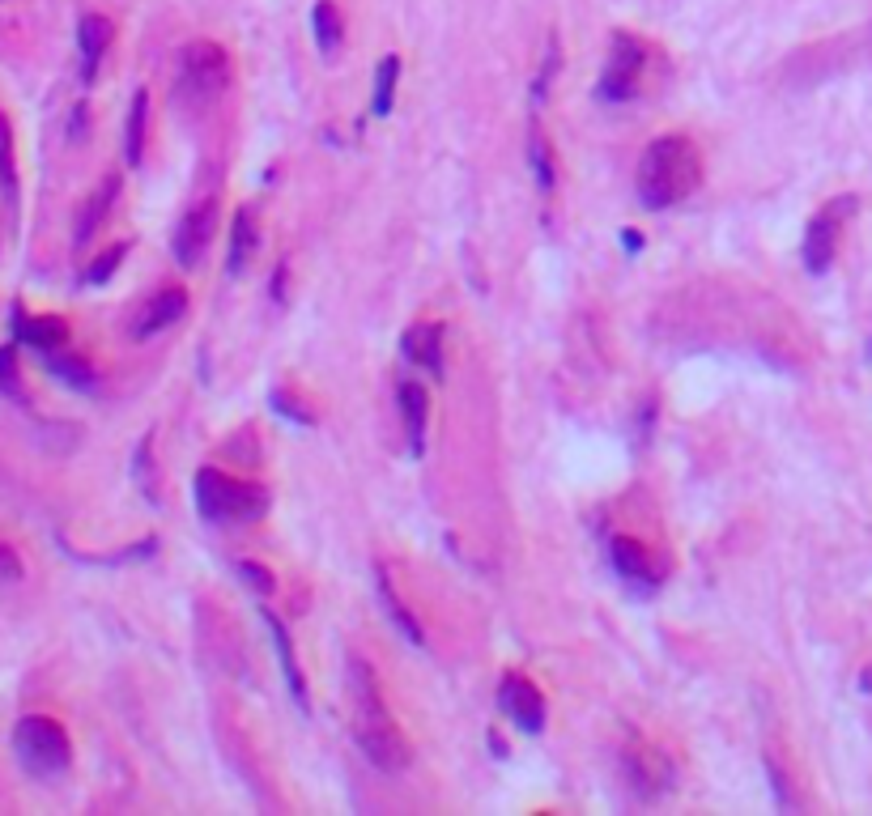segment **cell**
<instances>
[{"mask_svg":"<svg viewBox=\"0 0 872 816\" xmlns=\"http://www.w3.org/2000/svg\"><path fill=\"white\" fill-rule=\"evenodd\" d=\"M379 600H383V608H388V617H392V625L405 634L413 646H426V634H422V625H417V617L405 608V600H396V591H392V574H388V566H379Z\"/></svg>","mask_w":872,"mask_h":816,"instance_id":"18","label":"cell"},{"mask_svg":"<svg viewBox=\"0 0 872 816\" xmlns=\"http://www.w3.org/2000/svg\"><path fill=\"white\" fill-rule=\"evenodd\" d=\"M115 192H120V179H107V183H103V192H94V196L86 200V213H81V221H77V247H86L90 238H94V230L103 226L107 204L115 200Z\"/></svg>","mask_w":872,"mask_h":816,"instance_id":"22","label":"cell"},{"mask_svg":"<svg viewBox=\"0 0 872 816\" xmlns=\"http://www.w3.org/2000/svg\"><path fill=\"white\" fill-rule=\"evenodd\" d=\"M851 209V200H830V209H821L809 230H804V268L809 272H826L834 264L838 251V230H843V213Z\"/></svg>","mask_w":872,"mask_h":816,"instance_id":"8","label":"cell"},{"mask_svg":"<svg viewBox=\"0 0 872 816\" xmlns=\"http://www.w3.org/2000/svg\"><path fill=\"white\" fill-rule=\"evenodd\" d=\"M643 64H647V51L634 34L617 30L613 34V51H609V64H605V77H600L596 94L605 102H626L639 94V81H643Z\"/></svg>","mask_w":872,"mask_h":816,"instance_id":"5","label":"cell"},{"mask_svg":"<svg viewBox=\"0 0 872 816\" xmlns=\"http://www.w3.org/2000/svg\"><path fill=\"white\" fill-rule=\"evenodd\" d=\"M18 578H22V557L9 544H0V583H18Z\"/></svg>","mask_w":872,"mask_h":816,"instance_id":"30","label":"cell"},{"mask_svg":"<svg viewBox=\"0 0 872 816\" xmlns=\"http://www.w3.org/2000/svg\"><path fill=\"white\" fill-rule=\"evenodd\" d=\"M0 183L13 187V136H9L5 115H0Z\"/></svg>","mask_w":872,"mask_h":816,"instance_id":"29","label":"cell"},{"mask_svg":"<svg viewBox=\"0 0 872 816\" xmlns=\"http://www.w3.org/2000/svg\"><path fill=\"white\" fill-rule=\"evenodd\" d=\"M239 574L247 578V587H251V591H260V595H273V591H277L273 570L260 566V561H239Z\"/></svg>","mask_w":872,"mask_h":816,"instance_id":"28","label":"cell"},{"mask_svg":"<svg viewBox=\"0 0 872 816\" xmlns=\"http://www.w3.org/2000/svg\"><path fill=\"white\" fill-rule=\"evenodd\" d=\"M532 170H536V183H541V192H549L553 187V149L541 132L532 136Z\"/></svg>","mask_w":872,"mask_h":816,"instance_id":"26","label":"cell"},{"mask_svg":"<svg viewBox=\"0 0 872 816\" xmlns=\"http://www.w3.org/2000/svg\"><path fill=\"white\" fill-rule=\"evenodd\" d=\"M702 183V158L690 136H660L651 141L639 162V196L647 209H668L685 196H694Z\"/></svg>","mask_w":872,"mask_h":816,"instance_id":"2","label":"cell"},{"mask_svg":"<svg viewBox=\"0 0 872 816\" xmlns=\"http://www.w3.org/2000/svg\"><path fill=\"white\" fill-rule=\"evenodd\" d=\"M111 22L103 13H86L81 17V26H77V43H81V60H86V77H94L98 73V64H103V56H107V47H111Z\"/></svg>","mask_w":872,"mask_h":816,"instance_id":"16","label":"cell"},{"mask_svg":"<svg viewBox=\"0 0 872 816\" xmlns=\"http://www.w3.org/2000/svg\"><path fill=\"white\" fill-rule=\"evenodd\" d=\"M124 255H128V243H115V247H107L98 260L90 264V272H86V281L90 285H103V281H111V272L124 264Z\"/></svg>","mask_w":872,"mask_h":816,"instance_id":"25","label":"cell"},{"mask_svg":"<svg viewBox=\"0 0 872 816\" xmlns=\"http://www.w3.org/2000/svg\"><path fill=\"white\" fill-rule=\"evenodd\" d=\"M132 472H137V481L145 489V498H158V485H154V447H149V438H141L137 447V464H132Z\"/></svg>","mask_w":872,"mask_h":816,"instance_id":"27","label":"cell"},{"mask_svg":"<svg viewBox=\"0 0 872 816\" xmlns=\"http://www.w3.org/2000/svg\"><path fill=\"white\" fill-rule=\"evenodd\" d=\"M183 311H188V294H183L179 285H166V289H158V294L141 306V319H137V328H132V336L145 340V336H154V332H166L171 323L183 319Z\"/></svg>","mask_w":872,"mask_h":816,"instance_id":"10","label":"cell"},{"mask_svg":"<svg viewBox=\"0 0 872 816\" xmlns=\"http://www.w3.org/2000/svg\"><path fill=\"white\" fill-rule=\"evenodd\" d=\"M396 404H400V421H405V434H409V447L413 455L426 451V421H430V396L417 379H400L396 387Z\"/></svg>","mask_w":872,"mask_h":816,"instance_id":"11","label":"cell"},{"mask_svg":"<svg viewBox=\"0 0 872 816\" xmlns=\"http://www.w3.org/2000/svg\"><path fill=\"white\" fill-rule=\"evenodd\" d=\"M498 706L515 727H524L528 736H536V731L545 727V697L528 676H519V672L502 676L498 680Z\"/></svg>","mask_w":872,"mask_h":816,"instance_id":"7","label":"cell"},{"mask_svg":"<svg viewBox=\"0 0 872 816\" xmlns=\"http://www.w3.org/2000/svg\"><path fill=\"white\" fill-rule=\"evenodd\" d=\"M256 238H260L256 213L239 209V213H234V226H230V251H226V272H230V277H243V272H247L251 255H256Z\"/></svg>","mask_w":872,"mask_h":816,"instance_id":"15","label":"cell"},{"mask_svg":"<svg viewBox=\"0 0 872 816\" xmlns=\"http://www.w3.org/2000/svg\"><path fill=\"white\" fill-rule=\"evenodd\" d=\"M196 510L209 523H256L268 510V489L256 481H234V476L217 468H200L196 481Z\"/></svg>","mask_w":872,"mask_h":816,"instance_id":"3","label":"cell"},{"mask_svg":"<svg viewBox=\"0 0 872 816\" xmlns=\"http://www.w3.org/2000/svg\"><path fill=\"white\" fill-rule=\"evenodd\" d=\"M622 238H626V247H630V251H639V247H643V238H639V234H634V230H626Z\"/></svg>","mask_w":872,"mask_h":816,"instance_id":"32","label":"cell"},{"mask_svg":"<svg viewBox=\"0 0 872 816\" xmlns=\"http://www.w3.org/2000/svg\"><path fill=\"white\" fill-rule=\"evenodd\" d=\"M13 753H18L22 770H30L35 778H56V774L69 770L73 744H69V731L56 719H47V714H26V719L13 727Z\"/></svg>","mask_w":872,"mask_h":816,"instance_id":"4","label":"cell"},{"mask_svg":"<svg viewBox=\"0 0 872 816\" xmlns=\"http://www.w3.org/2000/svg\"><path fill=\"white\" fill-rule=\"evenodd\" d=\"M626 774H630V782H634V791H643V795L668 787V778H673L668 761L656 753V748H647V744L626 748Z\"/></svg>","mask_w":872,"mask_h":816,"instance_id":"14","label":"cell"},{"mask_svg":"<svg viewBox=\"0 0 872 816\" xmlns=\"http://www.w3.org/2000/svg\"><path fill=\"white\" fill-rule=\"evenodd\" d=\"M400 353L409 366H422L426 374H443V328L439 323H413L400 336Z\"/></svg>","mask_w":872,"mask_h":816,"instance_id":"12","label":"cell"},{"mask_svg":"<svg viewBox=\"0 0 872 816\" xmlns=\"http://www.w3.org/2000/svg\"><path fill=\"white\" fill-rule=\"evenodd\" d=\"M52 370L73 387H94V370H90V362H81V357H56L52 353Z\"/></svg>","mask_w":872,"mask_h":816,"instance_id":"24","label":"cell"},{"mask_svg":"<svg viewBox=\"0 0 872 816\" xmlns=\"http://www.w3.org/2000/svg\"><path fill=\"white\" fill-rule=\"evenodd\" d=\"M396 81H400V60L396 56H383L375 68V94H371V107L375 115H388L392 102H396Z\"/></svg>","mask_w":872,"mask_h":816,"instance_id":"23","label":"cell"},{"mask_svg":"<svg viewBox=\"0 0 872 816\" xmlns=\"http://www.w3.org/2000/svg\"><path fill=\"white\" fill-rule=\"evenodd\" d=\"M311 30H315V43H320L324 56H332V51L341 47V34H345V22L332 0H320V5L311 9Z\"/></svg>","mask_w":872,"mask_h":816,"instance_id":"21","label":"cell"},{"mask_svg":"<svg viewBox=\"0 0 872 816\" xmlns=\"http://www.w3.org/2000/svg\"><path fill=\"white\" fill-rule=\"evenodd\" d=\"M264 621H268V629H273V642H277V659H281L285 685H290L294 702L307 710V680H303V672H298V663H294V642H290V634H285V625L273 617V612H264Z\"/></svg>","mask_w":872,"mask_h":816,"instance_id":"19","label":"cell"},{"mask_svg":"<svg viewBox=\"0 0 872 816\" xmlns=\"http://www.w3.org/2000/svg\"><path fill=\"white\" fill-rule=\"evenodd\" d=\"M609 557H613V570L622 574V578H630V583H656L660 570H664L660 561H651L647 544L630 540V536H613Z\"/></svg>","mask_w":872,"mask_h":816,"instance_id":"13","label":"cell"},{"mask_svg":"<svg viewBox=\"0 0 872 816\" xmlns=\"http://www.w3.org/2000/svg\"><path fill=\"white\" fill-rule=\"evenodd\" d=\"M345 680H349V702H354V736H358V748L366 753V761L379 765V770H388V774L405 770L409 740H405V731L396 727L388 702H383L375 668L362 655H349Z\"/></svg>","mask_w":872,"mask_h":816,"instance_id":"1","label":"cell"},{"mask_svg":"<svg viewBox=\"0 0 872 816\" xmlns=\"http://www.w3.org/2000/svg\"><path fill=\"white\" fill-rule=\"evenodd\" d=\"M0 387L18 391V362H13V345L0 349Z\"/></svg>","mask_w":872,"mask_h":816,"instance_id":"31","label":"cell"},{"mask_svg":"<svg viewBox=\"0 0 872 816\" xmlns=\"http://www.w3.org/2000/svg\"><path fill=\"white\" fill-rule=\"evenodd\" d=\"M145 128H149V94L137 90V98L128 107V128H124V153L132 166H141L145 158Z\"/></svg>","mask_w":872,"mask_h":816,"instance_id":"20","label":"cell"},{"mask_svg":"<svg viewBox=\"0 0 872 816\" xmlns=\"http://www.w3.org/2000/svg\"><path fill=\"white\" fill-rule=\"evenodd\" d=\"M213 226H217V204L213 200H200L196 209L183 213V221L175 226V260L183 268L200 264V255H205L209 238H213Z\"/></svg>","mask_w":872,"mask_h":816,"instance_id":"9","label":"cell"},{"mask_svg":"<svg viewBox=\"0 0 872 816\" xmlns=\"http://www.w3.org/2000/svg\"><path fill=\"white\" fill-rule=\"evenodd\" d=\"M18 336L26 340L30 349L56 353V349L69 345V323H64L60 315H30V319L18 323Z\"/></svg>","mask_w":872,"mask_h":816,"instance_id":"17","label":"cell"},{"mask_svg":"<svg viewBox=\"0 0 872 816\" xmlns=\"http://www.w3.org/2000/svg\"><path fill=\"white\" fill-rule=\"evenodd\" d=\"M179 73H183V85H188L196 98H213V94H222L226 85H230V56H226L222 43L196 39V43L183 47Z\"/></svg>","mask_w":872,"mask_h":816,"instance_id":"6","label":"cell"}]
</instances>
